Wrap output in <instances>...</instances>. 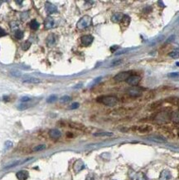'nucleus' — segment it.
Returning <instances> with one entry per match:
<instances>
[{
	"instance_id": "nucleus-1",
	"label": "nucleus",
	"mask_w": 179,
	"mask_h": 180,
	"mask_svg": "<svg viewBox=\"0 0 179 180\" xmlns=\"http://www.w3.org/2000/svg\"><path fill=\"white\" fill-rule=\"evenodd\" d=\"M97 102L101 103L107 106H115L118 103V99L115 96H111V95H106V96H100L97 98Z\"/></svg>"
},
{
	"instance_id": "nucleus-2",
	"label": "nucleus",
	"mask_w": 179,
	"mask_h": 180,
	"mask_svg": "<svg viewBox=\"0 0 179 180\" xmlns=\"http://www.w3.org/2000/svg\"><path fill=\"white\" fill-rule=\"evenodd\" d=\"M91 23H92V18L88 16V15H85L84 17H82L78 21L77 23V28L78 29H85L86 28L90 27V26L91 25Z\"/></svg>"
},
{
	"instance_id": "nucleus-3",
	"label": "nucleus",
	"mask_w": 179,
	"mask_h": 180,
	"mask_svg": "<svg viewBox=\"0 0 179 180\" xmlns=\"http://www.w3.org/2000/svg\"><path fill=\"white\" fill-rule=\"evenodd\" d=\"M127 93L131 97H139L143 94V91L138 86H131L127 90Z\"/></svg>"
},
{
	"instance_id": "nucleus-4",
	"label": "nucleus",
	"mask_w": 179,
	"mask_h": 180,
	"mask_svg": "<svg viewBox=\"0 0 179 180\" xmlns=\"http://www.w3.org/2000/svg\"><path fill=\"white\" fill-rule=\"evenodd\" d=\"M132 75H133L132 72H121L120 73H118L117 75H115L114 79L116 81H127L128 78Z\"/></svg>"
},
{
	"instance_id": "nucleus-5",
	"label": "nucleus",
	"mask_w": 179,
	"mask_h": 180,
	"mask_svg": "<svg viewBox=\"0 0 179 180\" xmlns=\"http://www.w3.org/2000/svg\"><path fill=\"white\" fill-rule=\"evenodd\" d=\"M171 119V115L167 112H161L156 116V120L159 123H167Z\"/></svg>"
},
{
	"instance_id": "nucleus-6",
	"label": "nucleus",
	"mask_w": 179,
	"mask_h": 180,
	"mask_svg": "<svg viewBox=\"0 0 179 180\" xmlns=\"http://www.w3.org/2000/svg\"><path fill=\"white\" fill-rule=\"evenodd\" d=\"M141 76L138 75H132L130 76L128 80L126 81V82L128 83L129 85L132 86H137L138 85V83L141 81Z\"/></svg>"
},
{
	"instance_id": "nucleus-7",
	"label": "nucleus",
	"mask_w": 179,
	"mask_h": 180,
	"mask_svg": "<svg viewBox=\"0 0 179 180\" xmlns=\"http://www.w3.org/2000/svg\"><path fill=\"white\" fill-rule=\"evenodd\" d=\"M94 41V37L92 35H84L82 36L81 38V44L83 46H90L91 43L93 42Z\"/></svg>"
},
{
	"instance_id": "nucleus-8",
	"label": "nucleus",
	"mask_w": 179,
	"mask_h": 180,
	"mask_svg": "<svg viewBox=\"0 0 179 180\" xmlns=\"http://www.w3.org/2000/svg\"><path fill=\"white\" fill-rule=\"evenodd\" d=\"M45 8H46L47 12L48 14H55V12H57V8H56V6L50 2H46Z\"/></svg>"
},
{
	"instance_id": "nucleus-9",
	"label": "nucleus",
	"mask_w": 179,
	"mask_h": 180,
	"mask_svg": "<svg viewBox=\"0 0 179 180\" xmlns=\"http://www.w3.org/2000/svg\"><path fill=\"white\" fill-rule=\"evenodd\" d=\"M54 25H55V22H54L53 17H51L49 16L45 19V21H44V27H45V28L51 29V28H52L54 27Z\"/></svg>"
},
{
	"instance_id": "nucleus-10",
	"label": "nucleus",
	"mask_w": 179,
	"mask_h": 180,
	"mask_svg": "<svg viewBox=\"0 0 179 180\" xmlns=\"http://www.w3.org/2000/svg\"><path fill=\"white\" fill-rule=\"evenodd\" d=\"M49 135L51 139H57L62 136V133H61V131L57 129H52L49 131Z\"/></svg>"
},
{
	"instance_id": "nucleus-11",
	"label": "nucleus",
	"mask_w": 179,
	"mask_h": 180,
	"mask_svg": "<svg viewBox=\"0 0 179 180\" xmlns=\"http://www.w3.org/2000/svg\"><path fill=\"white\" fill-rule=\"evenodd\" d=\"M16 176L18 180H27L28 176H29V174H28V171L22 170V171H19V172L17 173Z\"/></svg>"
},
{
	"instance_id": "nucleus-12",
	"label": "nucleus",
	"mask_w": 179,
	"mask_h": 180,
	"mask_svg": "<svg viewBox=\"0 0 179 180\" xmlns=\"http://www.w3.org/2000/svg\"><path fill=\"white\" fill-rule=\"evenodd\" d=\"M171 177H172L171 173H170L168 170H163L160 173L159 179L160 180H169L171 178Z\"/></svg>"
},
{
	"instance_id": "nucleus-13",
	"label": "nucleus",
	"mask_w": 179,
	"mask_h": 180,
	"mask_svg": "<svg viewBox=\"0 0 179 180\" xmlns=\"http://www.w3.org/2000/svg\"><path fill=\"white\" fill-rule=\"evenodd\" d=\"M84 168H85V164L81 160H77L75 163V164H74V170H75L76 173L80 172V171L82 170Z\"/></svg>"
},
{
	"instance_id": "nucleus-14",
	"label": "nucleus",
	"mask_w": 179,
	"mask_h": 180,
	"mask_svg": "<svg viewBox=\"0 0 179 180\" xmlns=\"http://www.w3.org/2000/svg\"><path fill=\"white\" fill-rule=\"evenodd\" d=\"M124 15L122 14H120V12H116V14H113L112 17H111V21L113 22V23H120V22L122 21V18H123Z\"/></svg>"
},
{
	"instance_id": "nucleus-15",
	"label": "nucleus",
	"mask_w": 179,
	"mask_h": 180,
	"mask_svg": "<svg viewBox=\"0 0 179 180\" xmlns=\"http://www.w3.org/2000/svg\"><path fill=\"white\" fill-rule=\"evenodd\" d=\"M56 43V37L54 34H50L47 38V44L48 47L53 46Z\"/></svg>"
},
{
	"instance_id": "nucleus-16",
	"label": "nucleus",
	"mask_w": 179,
	"mask_h": 180,
	"mask_svg": "<svg viewBox=\"0 0 179 180\" xmlns=\"http://www.w3.org/2000/svg\"><path fill=\"white\" fill-rule=\"evenodd\" d=\"M171 120L174 123L179 124V110H177V111H174L173 112H172V114H171Z\"/></svg>"
},
{
	"instance_id": "nucleus-17",
	"label": "nucleus",
	"mask_w": 179,
	"mask_h": 180,
	"mask_svg": "<svg viewBox=\"0 0 179 180\" xmlns=\"http://www.w3.org/2000/svg\"><path fill=\"white\" fill-rule=\"evenodd\" d=\"M166 101L174 105H179V97H177V96H172V97H169L168 99H166Z\"/></svg>"
},
{
	"instance_id": "nucleus-18",
	"label": "nucleus",
	"mask_w": 179,
	"mask_h": 180,
	"mask_svg": "<svg viewBox=\"0 0 179 180\" xmlns=\"http://www.w3.org/2000/svg\"><path fill=\"white\" fill-rule=\"evenodd\" d=\"M39 82H41V80L36 77H29L23 81V83H28V84H36Z\"/></svg>"
},
{
	"instance_id": "nucleus-19",
	"label": "nucleus",
	"mask_w": 179,
	"mask_h": 180,
	"mask_svg": "<svg viewBox=\"0 0 179 180\" xmlns=\"http://www.w3.org/2000/svg\"><path fill=\"white\" fill-rule=\"evenodd\" d=\"M138 132H140V133H148V132H150L152 130V127L149 125H143V126H141V127H139V128H138Z\"/></svg>"
},
{
	"instance_id": "nucleus-20",
	"label": "nucleus",
	"mask_w": 179,
	"mask_h": 180,
	"mask_svg": "<svg viewBox=\"0 0 179 180\" xmlns=\"http://www.w3.org/2000/svg\"><path fill=\"white\" fill-rule=\"evenodd\" d=\"M70 126L72 127L74 129H76V130H85V126L83 125L82 124H79V123H71L70 124Z\"/></svg>"
},
{
	"instance_id": "nucleus-21",
	"label": "nucleus",
	"mask_w": 179,
	"mask_h": 180,
	"mask_svg": "<svg viewBox=\"0 0 179 180\" xmlns=\"http://www.w3.org/2000/svg\"><path fill=\"white\" fill-rule=\"evenodd\" d=\"M46 148H47L46 144H38V145L35 146V147L32 149V150H33L34 152H40V151L44 150Z\"/></svg>"
},
{
	"instance_id": "nucleus-22",
	"label": "nucleus",
	"mask_w": 179,
	"mask_h": 180,
	"mask_svg": "<svg viewBox=\"0 0 179 180\" xmlns=\"http://www.w3.org/2000/svg\"><path fill=\"white\" fill-rule=\"evenodd\" d=\"M39 26H40V24H39V23L37 20H32L31 23H30V28H31L32 30L38 29Z\"/></svg>"
},
{
	"instance_id": "nucleus-23",
	"label": "nucleus",
	"mask_w": 179,
	"mask_h": 180,
	"mask_svg": "<svg viewBox=\"0 0 179 180\" xmlns=\"http://www.w3.org/2000/svg\"><path fill=\"white\" fill-rule=\"evenodd\" d=\"M122 24H124L125 26H128L129 23H130V17L128 15H124L123 18H122V21H121Z\"/></svg>"
},
{
	"instance_id": "nucleus-24",
	"label": "nucleus",
	"mask_w": 179,
	"mask_h": 180,
	"mask_svg": "<svg viewBox=\"0 0 179 180\" xmlns=\"http://www.w3.org/2000/svg\"><path fill=\"white\" fill-rule=\"evenodd\" d=\"M168 56H170V57L173 58V59L179 58V52L178 51H173L171 52H169Z\"/></svg>"
},
{
	"instance_id": "nucleus-25",
	"label": "nucleus",
	"mask_w": 179,
	"mask_h": 180,
	"mask_svg": "<svg viewBox=\"0 0 179 180\" xmlns=\"http://www.w3.org/2000/svg\"><path fill=\"white\" fill-rule=\"evenodd\" d=\"M31 44H32V43L30 42L29 41H26V42H24L23 43V44H22V48H23L24 51H27V50L29 49L30 47H31Z\"/></svg>"
},
{
	"instance_id": "nucleus-26",
	"label": "nucleus",
	"mask_w": 179,
	"mask_h": 180,
	"mask_svg": "<svg viewBox=\"0 0 179 180\" xmlns=\"http://www.w3.org/2000/svg\"><path fill=\"white\" fill-rule=\"evenodd\" d=\"M23 35H24L23 32L21 30H17L16 33H14V36L17 39H22L23 37Z\"/></svg>"
},
{
	"instance_id": "nucleus-27",
	"label": "nucleus",
	"mask_w": 179,
	"mask_h": 180,
	"mask_svg": "<svg viewBox=\"0 0 179 180\" xmlns=\"http://www.w3.org/2000/svg\"><path fill=\"white\" fill-rule=\"evenodd\" d=\"M71 100V97L69 95H64L62 96V97L60 98V101L62 102V103H67V102H69Z\"/></svg>"
},
{
	"instance_id": "nucleus-28",
	"label": "nucleus",
	"mask_w": 179,
	"mask_h": 180,
	"mask_svg": "<svg viewBox=\"0 0 179 180\" xmlns=\"http://www.w3.org/2000/svg\"><path fill=\"white\" fill-rule=\"evenodd\" d=\"M95 136H112L113 134L110 132H99V133H95Z\"/></svg>"
},
{
	"instance_id": "nucleus-29",
	"label": "nucleus",
	"mask_w": 179,
	"mask_h": 180,
	"mask_svg": "<svg viewBox=\"0 0 179 180\" xmlns=\"http://www.w3.org/2000/svg\"><path fill=\"white\" fill-rule=\"evenodd\" d=\"M148 139L154 140V141H157V142H165L166 141V139L162 137H149Z\"/></svg>"
},
{
	"instance_id": "nucleus-30",
	"label": "nucleus",
	"mask_w": 179,
	"mask_h": 180,
	"mask_svg": "<svg viewBox=\"0 0 179 180\" xmlns=\"http://www.w3.org/2000/svg\"><path fill=\"white\" fill-rule=\"evenodd\" d=\"M57 100V97H56V95H51V96H49L48 98H47V101L48 102V103H52V102H54V101H56V100Z\"/></svg>"
},
{
	"instance_id": "nucleus-31",
	"label": "nucleus",
	"mask_w": 179,
	"mask_h": 180,
	"mask_svg": "<svg viewBox=\"0 0 179 180\" xmlns=\"http://www.w3.org/2000/svg\"><path fill=\"white\" fill-rule=\"evenodd\" d=\"M29 107V105L28 104H26V103H23V104H20L18 105V110H20V111H24V110L26 109H28Z\"/></svg>"
},
{
	"instance_id": "nucleus-32",
	"label": "nucleus",
	"mask_w": 179,
	"mask_h": 180,
	"mask_svg": "<svg viewBox=\"0 0 179 180\" xmlns=\"http://www.w3.org/2000/svg\"><path fill=\"white\" fill-rule=\"evenodd\" d=\"M162 105V102L161 101H156V102H154V103H153L152 105H151V108H154V109H156V108H158V107H159L160 105Z\"/></svg>"
},
{
	"instance_id": "nucleus-33",
	"label": "nucleus",
	"mask_w": 179,
	"mask_h": 180,
	"mask_svg": "<svg viewBox=\"0 0 179 180\" xmlns=\"http://www.w3.org/2000/svg\"><path fill=\"white\" fill-rule=\"evenodd\" d=\"M168 77L170 78H177L179 77V73L178 72H173V73H169L168 75Z\"/></svg>"
},
{
	"instance_id": "nucleus-34",
	"label": "nucleus",
	"mask_w": 179,
	"mask_h": 180,
	"mask_svg": "<svg viewBox=\"0 0 179 180\" xmlns=\"http://www.w3.org/2000/svg\"><path fill=\"white\" fill-rule=\"evenodd\" d=\"M121 62H122V60H121V59H119V60L114 61H113V62L111 63V67H115V66L120 65Z\"/></svg>"
},
{
	"instance_id": "nucleus-35",
	"label": "nucleus",
	"mask_w": 179,
	"mask_h": 180,
	"mask_svg": "<svg viewBox=\"0 0 179 180\" xmlns=\"http://www.w3.org/2000/svg\"><path fill=\"white\" fill-rule=\"evenodd\" d=\"M79 103H77V102H75V103H73V104H71V110H75V109H77L78 107H79Z\"/></svg>"
},
{
	"instance_id": "nucleus-36",
	"label": "nucleus",
	"mask_w": 179,
	"mask_h": 180,
	"mask_svg": "<svg viewBox=\"0 0 179 180\" xmlns=\"http://www.w3.org/2000/svg\"><path fill=\"white\" fill-rule=\"evenodd\" d=\"M138 180H148L147 179V177L145 176L143 173H140L139 174V176L138 177Z\"/></svg>"
},
{
	"instance_id": "nucleus-37",
	"label": "nucleus",
	"mask_w": 179,
	"mask_h": 180,
	"mask_svg": "<svg viewBox=\"0 0 179 180\" xmlns=\"http://www.w3.org/2000/svg\"><path fill=\"white\" fill-rule=\"evenodd\" d=\"M6 35H7V33H6L5 31H4L2 28H0V37H3V36H6Z\"/></svg>"
},
{
	"instance_id": "nucleus-38",
	"label": "nucleus",
	"mask_w": 179,
	"mask_h": 180,
	"mask_svg": "<svg viewBox=\"0 0 179 180\" xmlns=\"http://www.w3.org/2000/svg\"><path fill=\"white\" fill-rule=\"evenodd\" d=\"M31 100V98L30 97H28V96H23V97H22L21 98V101H23V102H26V101H28V100Z\"/></svg>"
},
{
	"instance_id": "nucleus-39",
	"label": "nucleus",
	"mask_w": 179,
	"mask_h": 180,
	"mask_svg": "<svg viewBox=\"0 0 179 180\" xmlns=\"http://www.w3.org/2000/svg\"><path fill=\"white\" fill-rule=\"evenodd\" d=\"M118 48H119V46H113V47H110V51L112 52H115L118 49Z\"/></svg>"
},
{
	"instance_id": "nucleus-40",
	"label": "nucleus",
	"mask_w": 179,
	"mask_h": 180,
	"mask_svg": "<svg viewBox=\"0 0 179 180\" xmlns=\"http://www.w3.org/2000/svg\"><path fill=\"white\" fill-rule=\"evenodd\" d=\"M12 144L11 142H6V147H8V146H12Z\"/></svg>"
},
{
	"instance_id": "nucleus-41",
	"label": "nucleus",
	"mask_w": 179,
	"mask_h": 180,
	"mask_svg": "<svg viewBox=\"0 0 179 180\" xmlns=\"http://www.w3.org/2000/svg\"><path fill=\"white\" fill-rule=\"evenodd\" d=\"M176 64H177V67H179V62H177Z\"/></svg>"
},
{
	"instance_id": "nucleus-42",
	"label": "nucleus",
	"mask_w": 179,
	"mask_h": 180,
	"mask_svg": "<svg viewBox=\"0 0 179 180\" xmlns=\"http://www.w3.org/2000/svg\"><path fill=\"white\" fill-rule=\"evenodd\" d=\"M178 136H179V132H178Z\"/></svg>"
}]
</instances>
